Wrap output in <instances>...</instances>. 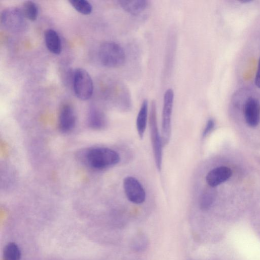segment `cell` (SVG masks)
<instances>
[{
  "label": "cell",
  "mask_w": 260,
  "mask_h": 260,
  "mask_svg": "<svg viewBox=\"0 0 260 260\" xmlns=\"http://www.w3.org/2000/svg\"><path fill=\"white\" fill-rule=\"evenodd\" d=\"M244 116L247 124L255 127L260 120V105L255 98L249 97L245 102L244 108Z\"/></svg>",
  "instance_id": "9c48e42d"
},
{
  "label": "cell",
  "mask_w": 260,
  "mask_h": 260,
  "mask_svg": "<svg viewBox=\"0 0 260 260\" xmlns=\"http://www.w3.org/2000/svg\"><path fill=\"white\" fill-rule=\"evenodd\" d=\"M215 125L214 120L210 118L209 119L206 124V126L203 132L202 136L203 137H206L213 129Z\"/></svg>",
  "instance_id": "d6986e66"
},
{
  "label": "cell",
  "mask_w": 260,
  "mask_h": 260,
  "mask_svg": "<svg viewBox=\"0 0 260 260\" xmlns=\"http://www.w3.org/2000/svg\"><path fill=\"white\" fill-rule=\"evenodd\" d=\"M81 160L96 170H103L117 164L120 159L115 150L107 147H93L84 150L79 154Z\"/></svg>",
  "instance_id": "6da1fadb"
},
{
  "label": "cell",
  "mask_w": 260,
  "mask_h": 260,
  "mask_svg": "<svg viewBox=\"0 0 260 260\" xmlns=\"http://www.w3.org/2000/svg\"><path fill=\"white\" fill-rule=\"evenodd\" d=\"M254 82L256 87L260 88V57L258 62L257 69L255 77Z\"/></svg>",
  "instance_id": "44dd1931"
},
{
  "label": "cell",
  "mask_w": 260,
  "mask_h": 260,
  "mask_svg": "<svg viewBox=\"0 0 260 260\" xmlns=\"http://www.w3.org/2000/svg\"><path fill=\"white\" fill-rule=\"evenodd\" d=\"M99 58L104 67L116 68L124 64L126 55L123 48L120 44L108 41L103 43L100 47Z\"/></svg>",
  "instance_id": "7a4b0ae2"
},
{
  "label": "cell",
  "mask_w": 260,
  "mask_h": 260,
  "mask_svg": "<svg viewBox=\"0 0 260 260\" xmlns=\"http://www.w3.org/2000/svg\"><path fill=\"white\" fill-rule=\"evenodd\" d=\"M118 2L123 10L133 15L140 14L148 6L146 0H120Z\"/></svg>",
  "instance_id": "8fae6325"
},
{
  "label": "cell",
  "mask_w": 260,
  "mask_h": 260,
  "mask_svg": "<svg viewBox=\"0 0 260 260\" xmlns=\"http://www.w3.org/2000/svg\"><path fill=\"white\" fill-rule=\"evenodd\" d=\"M213 190L209 189L204 192L199 200V206L203 210H208L213 204L215 199V193Z\"/></svg>",
  "instance_id": "ac0fdd59"
},
{
  "label": "cell",
  "mask_w": 260,
  "mask_h": 260,
  "mask_svg": "<svg viewBox=\"0 0 260 260\" xmlns=\"http://www.w3.org/2000/svg\"><path fill=\"white\" fill-rule=\"evenodd\" d=\"M3 256V260H20L21 250L16 243L10 242L4 247Z\"/></svg>",
  "instance_id": "9a60e30c"
},
{
  "label": "cell",
  "mask_w": 260,
  "mask_h": 260,
  "mask_svg": "<svg viewBox=\"0 0 260 260\" xmlns=\"http://www.w3.org/2000/svg\"><path fill=\"white\" fill-rule=\"evenodd\" d=\"M123 186L126 197L130 202L140 204L145 201V191L136 178L132 176L126 177L123 179Z\"/></svg>",
  "instance_id": "52a82bcc"
},
{
  "label": "cell",
  "mask_w": 260,
  "mask_h": 260,
  "mask_svg": "<svg viewBox=\"0 0 260 260\" xmlns=\"http://www.w3.org/2000/svg\"><path fill=\"white\" fill-rule=\"evenodd\" d=\"M88 121L89 126L95 129L104 128L107 123L105 114L95 107L90 108L88 113Z\"/></svg>",
  "instance_id": "4fadbf2b"
},
{
  "label": "cell",
  "mask_w": 260,
  "mask_h": 260,
  "mask_svg": "<svg viewBox=\"0 0 260 260\" xmlns=\"http://www.w3.org/2000/svg\"><path fill=\"white\" fill-rule=\"evenodd\" d=\"M149 129L154 158L157 169L160 171L162 165V141L158 131L157 122L156 106L152 101L149 113Z\"/></svg>",
  "instance_id": "3957f363"
},
{
  "label": "cell",
  "mask_w": 260,
  "mask_h": 260,
  "mask_svg": "<svg viewBox=\"0 0 260 260\" xmlns=\"http://www.w3.org/2000/svg\"><path fill=\"white\" fill-rule=\"evenodd\" d=\"M21 9L8 7L1 15V22L8 31L13 33L22 32L27 28V22Z\"/></svg>",
  "instance_id": "277c9868"
},
{
  "label": "cell",
  "mask_w": 260,
  "mask_h": 260,
  "mask_svg": "<svg viewBox=\"0 0 260 260\" xmlns=\"http://www.w3.org/2000/svg\"><path fill=\"white\" fill-rule=\"evenodd\" d=\"M44 40L46 46L52 53L59 54L61 51V44L59 36L57 32L52 29H47L44 34Z\"/></svg>",
  "instance_id": "7c38bea8"
},
{
  "label": "cell",
  "mask_w": 260,
  "mask_h": 260,
  "mask_svg": "<svg viewBox=\"0 0 260 260\" xmlns=\"http://www.w3.org/2000/svg\"><path fill=\"white\" fill-rule=\"evenodd\" d=\"M72 87L76 96L81 100H87L92 95V80L89 73L82 68L74 71Z\"/></svg>",
  "instance_id": "5b68a950"
},
{
  "label": "cell",
  "mask_w": 260,
  "mask_h": 260,
  "mask_svg": "<svg viewBox=\"0 0 260 260\" xmlns=\"http://www.w3.org/2000/svg\"><path fill=\"white\" fill-rule=\"evenodd\" d=\"M76 117L73 107L69 104H64L59 110L58 119V126L59 130L63 133L71 131L75 127Z\"/></svg>",
  "instance_id": "ba28073f"
},
{
  "label": "cell",
  "mask_w": 260,
  "mask_h": 260,
  "mask_svg": "<svg viewBox=\"0 0 260 260\" xmlns=\"http://www.w3.org/2000/svg\"><path fill=\"white\" fill-rule=\"evenodd\" d=\"M26 18L30 21H35L38 15V8L35 3L32 1H25L23 3L21 9Z\"/></svg>",
  "instance_id": "2e32d148"
},
{
  "label": "cell",
  "mask_w": 260,
  "mask_h": 260,
  "mask_svg": "<svg viewBox=\"0 0 260 260\" xmlns=\"http://www.w3.org/2000/svg\"><path fill=\"white\" fill-rule=\"evenodd\" d=\"M232 174L231 170L227 167L221 166L214 168L207 174L206 182L211 187H215L230 178Z\"/></svg>",
  "instance_id": "30bf717a"
},
{
  "label": "cell",
  "mask_w": 260,
  "mask_h": 260,
  "mask_svg": "<svg viewBox=\"0 0 260 260\" xmlns=\"http://www.w3.org/2000/svg\"><path fill=\"white\" fill-rule=\"evenodd\" d=\"M174 100V91L168 89L165 92L163 100L161 121V138L163 146L167 145L171 135V119Z\"/></svg>",
  "instance_id": "8992f818"
},
{
  "label": "cell",
  "mask_w": 260,
  "mask_h": 260,
  "mask_svg": "<svg viewBox=\"0 0 260 260\" xmlns=\"http://www.w3.org/2000/svg\"><path fill=\"white\" fill-rule=\"evenodd\" d=\"M145 238L138 236L136 237L133 242V246L135 249H139L145 247Z\"/></svg>",
  "instance_id": "ffe728a7"
},
{
  "label": "cell",
  "mask_w": 260,
  "mask_h": 260,
  "mask_svg": "<svg viewBox=\"0 0 260 260\" xmlns=\"http://www.w3.org/2000/svg\"><path fill=\"white\" fill-rule=\"evenodd\" d=\"M70 3L74 9L80 13L84 15L90 14L92 10L91 4L86 0H71Z\"/></svg>",
  "instance_id": "e0dca14e"
},
{
  "label": "cell",
  "mask_w": 260,
  "mask_h": 260,
  "mask_svg": "<svg viewBox=\"0 0 260 260\" xmlns=\"http://www.w3.org/2000/svg\"><path fill=\"white\" fill-rule=\"evenodd\" d=\"M148 115V103L144 100L139 109L137 119L136 127L138 135L140 139H142L147 126Z\"/></svg>",
  "instance_id": "5bb4252c"
}]
</instances>
